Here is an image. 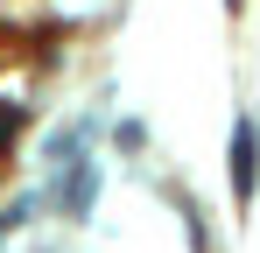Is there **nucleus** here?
Segmentation results:
<instances>
[{"instance_id": "f257e3e1", "label": "nucleus", "mask_w": 260, "mask_h": 253, "mask_svg": "<svg viewBox=\"0 0 260 253\" xmlns=\"http://www.w3.org/2000/svg\"><path fill=\"white\" fill-rule=\"evenodd\" d=\"M253 176H260V134L253 120H239L232 126V197L239 204H253Z\"/></svg>"}, {"instance_id": "f03ea898", "label": "nucleus", "mask_w": 260, "mask_h": 253, "mask_svg": "<svg viewBox=\"0 0 260 253\" xmlns=\"http://www.w3.org/2000/svg\"><path fill=\"white\" fill-rule=\"evenodd\" d=\"M91 190H99V169L78 162V169H71V197H63V211H71V218H85V211H91Z\"/></svg>"}, {"instance_id": "7ed1b4c3", "label": "nucleus", "mask_w": 260, "mask_h": 253, "mask_svg": "<svg viewBox=\"0 0 260 253\" xmlns=\"http://www.w3.org/2000/svg\"><path fill=\"white\" fill-rule=\"evenodd\" d=\"M21 120H28L21 106H0V148H14V134H21Z\"/></svg>"}]
</instances>
